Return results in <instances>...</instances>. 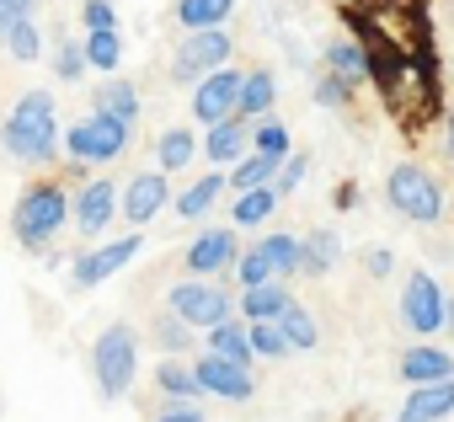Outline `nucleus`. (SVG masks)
Instances as JSON below:
<instances>
[{"mask_svg":"<svg viewBox=\"0 0 454 422\" xmlns=\"http://www.w3.org/2000/svg\"><path fill=\"white\" fill-rule=\"evenodd\" d=\"M155 348H160V353H176V358H182V353L192 348V326H187V321H176V316L166 310V316L155 321Z\"/></svg>","mask_w":454,"mask_h":422,"instance_id":"obj_37","label":"nucleus"},{"mask_svg":"<svg viewBox=\"0 0 454 422\" xmlns=\"http://www.w3.org/2000/svg\"><path fill=\"white\" fill-rule=\"evenodd\" d=\"M364 273H369V278H390V273H395V257H390L385 246H374V252H364Z\"/></svg>","mask_w":454,"mask_h":422,"instance_id":"obj_44","label":"nucleus"},{"mask_svg":"<svg viewBox=\"0 0 454 422\" xmlns=\"http://www.w3.org/2000/svg\"><path fill=\"white\" fill-rule=\"evenodd\" d=\"M310 97H316L321 107H332V113H342V107L353 102V86H348L342 75H332V70H326V75L316 81V91H310Z\"/></svg>","mask_w":454,"mask_h":422,"instance_id":"obj_40","label":"nucleus"},{"mask_svg":"<svg viewBox=\"0 0 454 422\" xmlns=\"http://www.w3.org/2000/svg\"><path fill=\"white\" fill-rule=\"evenodd\" d=\"M203 348L219 353V358H236V363H252V342H247V321L241 316H224L203 332Z\"/></svg>","mask_w":454,"mask_h":422,"instance_id":"obj_26","label":"nucleus"},{"mask_svg":"<svg viewBox=\"0 0 454 422\" xmlns=\"http://www.w3.org/2000/svg\"><path fill=\"white\" fill-rule=\"evenodd\" d=\"M273 171H278V160L273 155H262V150H247L231 171H224V182H231L236 192H247V187H262V182H273Z\"/></svg>","mask_w":454,"mask_h":422,"instance_id":"obj_33","label":"nucleus"},{"mask_svg":"<svg viewBox=\"0 0 454 422\" xmlns=\"http://www.w3.org/2000/svg\"><path fill=\"white\" fill-rule=\"evenodd\" d=\"M129 134H134L129 123H118V118L91 107L75 129H65V150H70L75 166H107V160H118L129 150Z\"/></svg>","mask_w":454,"mask_h":422,"instance_id":"obj_5","label":"nucleus"},{"mask_svg":"<svg viewBox=\"0 0 454 422\" xmlns=\"http://www.w3.org/2000/svg\"><path fill=\"white\" fill-rule=\"evenodd\" d=\"M166 203H171V176L155 166V171H139L118 187V220H129L134 231H145L150 220L166 215Z\"/></svg>","mask_w":454,"mask_h":422,"instance_id":"obj_10","label":"nucleus"},{"mask_svg":"<svg viewBox=\"0 0 454 422\" xmlns=\"http://www.w3.org/2000/svg\"><path fill=\"white\" fill-rule=\"evenodd\" d=\"M81 49H86V70H118L123 65V33L118 27H91L86 38H81Z\"/></svg>","mask_w":454,"mask_h":422,"instance_id":"obj_28","label":"nucleus"},{"mask_svg":"<svg viewBox=\"0 0 454 422\" xmlns=\"http://www.w3.org/2000/svg\"><path fill=\"white\" fill-rule=\"evenodd\" d=\"M401 379L406 385H427V379H443V374H454V358L443 353V348H433V342H411L406 353H401Z\"/></svg>","mask_w":454,"mask_h":422,"instance_id":"obj_21","label":"nucleus"},{"mask_svg":"<svg viewBox=\"0 0 454 422\" xmlns=\"http://www.w3.org/2000/svg\"><path fill=\"white\" fill-rule=\"evenodd\" d=\"M257 246H262V257L273 262V278H284V284H289V278L300 273V236H289V231H273V236H262Z\"/></svg>","mask_w":454,"mask_h":422,"instance_id":"obj_32","label":"nucleus"},{"mask_svg":"<svg viewBox=\"0 0 454 422\" xmlns=\"http://www.w3.org/2000/svg\"><path fill=\"white\" fill-rule=\"evenodd\" d=\"M305 176H310V155H305V150H289V155L278 160V171H273V192H278V198H289Z\"/></svg>","mask_w":454,"mask_h":422,"instance_id":"obj_36","label":"nucleus"},{"mask_svg":"<svg viewBox=\"0 0 454 422\" xmlns=\"http://www.w3.org/2000/svg\"><path fill=\"white\" fill-rule=\"evenodd\" d=\"M155 390H160V401H198V395H203L192 363L176 358V353H166V358L155 363Z\"/></svg>","mask_w":454,"mask_h":422,"instance_id":"obj_25","label":"nucleus"},{"mask_svg":"<svg viewBox=\"0 0 454 422\" xmlns=\"http://www.w3.org/2000/svg\"><path fill=\"white\" fill-rule=\"evenodd\" d=\"M0 145L22 166H54V155H59V107H54L49 86H33L12 102L6 123H0Z\"/></svg>","mask_w":454,"mask_h":422,"instance_id":"obj_1","label":"nucleus"},{"mask_svg":"<svg viewBox=\"0 0 454 422\" xmlns=\"http://www.w3.org/2000/svg\"><path fill=\"white\" fill-rule=\"evenodd\" d=\"M231 54H236V38L224 33V27H192V33H182V43L171 54V81L192 86L198 75L231 65Z\"/></svg>","mask_w":454,"mask_h":422,"instance_id":"obj_7","label":"nucleus"},{"mask_svg":"<svg viewBox=\"0 0 454 422\" xmlns=\"http://www.w3.org/2000/svg\"><path fill=\"white\" fill-rule=\"evenodd\" d=\"M443 305H449V294H443V284H438L427 268L406 273V289H401V321H406L417 337H438V332H443Z\"/></svg>","mask_w":454,"mask_h":422,"instance_id":"obj_9","label":"nucleus"},{"mask_svg":"<svg viewBox=\"0 0 454 422\" xmlns=\"http://www.w3.org/2000/svg\"><path fill=\"white\" fill-rule=\"evenodd\" d=\"M0 49H6L17 65H33V59H43V27H38V17H22V22H12L6 33H0Z\"/></svg>","mask_w":454,"mask_h":422,"instance_id":"obj_30","label":"nucleus"},{"mask_svg":"<svg viewBox=\"0 0 454 422\" xmlns=\"http://www.w3.org/2000/svg\"><path fill=\"white\" fill-rule=\"evenodd\" d=\"M273 102H278V81H273V70H241V102H236V118H262V113H273Z\"/></svg>","mask_w":454,"mask_h":422,"instance_id":"obj_23","label":"nucleus"},{"mask_svg":"<svg viewBox=\"0 0 454 422\" xmlns=\"http://www.w3.org/2000/svg\"><path fill=\"white\" fill-rule=\"evenodd\" d=\"M54 75H59L65 86L86 75V49H81L75 38H59V43H54Z\"/></svg>","mask_w":454,"mask_h":422,"instance_id":"obj_38","label":"nucleus"},{"mask_svg":"<svg viewBox=\"0 0 454 422\" xmlns=\"http://www.w3.org/2000/svg\"><path fill=\"white\" fill-rule=\"evenodd\" d=\"M443 332L454 337V294H449V305H443Z\"/></svg>","mask_w":454,"mask_h":422,"instance_id":"obj_47","label":"nucleus"},{"mask_svg":"<svg viewBox=\"0 0 454 422\" xmlns=\"http://www.w3.org/2000/svg\"><path fill=\"white\" fill-rule=\"evenodd\" d=\"M139 246H145V236L129 231V236H118V241H102V246L81 252V257L70 262V284H75V289H97V284H107L113 273H123V268L139 257Z\"/></svg>","mask_w":454,"mask_h":422,"instance_id":"obj_11","label":"nucleus"},{"mask_svg":"<svg viewBox=\"0 0 454 422\" xmlns=\"http://www.w3.org/2000/svg\"><path fill=\"white\" fill-rule=\"evenodd\" d=\"M443 150H449V160H454V102H449V134H443Z\"/></svg>","mask_w":454,"mask_h":422,"instance_id":"obj_46","label":"nucleus"},{"mask_svg":"<svg viewBox=\"0 0 454 422\" xmlns=\"http://www.w3.org/2000/svg\"><path fill=\"white\" fill-rule=\"evenodd\" d=\"M91 107L107 113V118H118V123H129V129L139 123V91H134V81H118V75L102 81V86L91 91Z\"/></svg>","mask_w":454,"mask_h":422,"instance_id":"obj_24","label":"nucleus"},{"mask_svg":"<svg viewBox=\"0 0 454 422\" xmlns=\"http://www.w3.org/2000/svg\"><path fill=\"white\" fill-rule=\"evenodd\" d=\"M150 422H208V417H203V406H198V401H166Z\"/></svg>","mask_w":454,"mask_h":422,"instance_id":"obj_42","label":"nucleus"},{"mask_svg":"<svg viewBox=\"0 0 454 422\" xmlns=\"http://www.w3.org/2000/svg\"><path fill=\"white\" fill-rule=\"evenodd\" d=\"M241 102V70L236 65H219L208 75L192 81V118L198 123H219V118H231Z\"/></svg>","mask_w":454,"mask_h":422,"instance_id":"obj_14","label":"nucleus"},{"mask_svg":"<svg viewBox=\"0 0 454 422\" xmlns=\"http://www.w3.org/2000/svg\"><path fill=\"white\" fill-rule=\"evenodd\" d=\"M326 70H332V75H342L353 91L374 81V65H369L364 38H332V43H326Z\"/></svg>","mask_w":454,"mask_h":422,"instance_id":"obj_19","label":"nucleus"},{"mask_svg":"<svg viewBox=\"0 0 454 422\" xmlns=\"http://www.w3.org/2000/svg\"><path fill=\"white\" fill-rule=\"evenodd\" d=\"M236 257H241L236 225H208V231H198L192 246L182 252V268H187V278H224V273L236 268Z\"/></svg>","mask_w":454,"mask_h":422,"instance_id":"obj_8","label":"nucleus"},{"mask_svg":"<svg viewBox=\"0 0 454 422\" xmlns=\"http://www.w3.org/2000/svg\"><path fill=\"white\" fill-rule=\"evenodd\" d=\"M231 12H236V0H176L171 17H176L182 33H192V27H224Z\"/></svg>","mask_w":454,"mask_h":422,"instance_id":"obj_27","label":"nucleus"},{"mask_svg":"<svg viewBox=\"0 0 454 422\" xmlns=\"http://www.w3.org/2000/svg\"><path fill=\"white\" fill-rule=\"evenodd\" d=\"M278 332H284L289 353H310V348L321 342V326H316V316H310L300 300H289V305H284V316H278Z\"/></svg>","mask_w":454,"mask_h":422,"instance_id":"obj_29","label":"nucleus"},{"mask_svg":"<svg viewBox=\"0 0 454 422\" xmlns=\"http://www.w3.org/2000/svg\"><path fill=\"white\" fill-rule=\"evenodd\" d=\"M134 374H139V332L129 321H113L102 326V337L91 342V379H97V395L102 401H123L134 390Z\"/></svg>","mask_w":454,"mask_h":422,"instance_id":"obj_3","label":"nucleus"},{"mask_svg":"<svg viewBox=\"0 0 454 422\" xmlns=\"http://www.w3.org/2000/svg\"><path fill=\"white\" fill-rule=\"evenodd\" d=\"M247 342H252V358H262V363L289 358V342H284L278 321H247Z\"/></svg>","mask_w":454,"mask_h":422,"instance_id":"obj_35","label":"nucleus"},{"mask_svg":"<svg viewBox=\"0 0 454 422\" xmlns=\"http://www.w3.org/2000/svg\"><path fill=\"white\" fill-rule=\"evenodd\" d=\"M166 300H171V316L187 321L192 332H208L214 321L236 316V294L224 289V278H182Z\"/></svg>","mask_w":454,"mask_h":422,"instance_id":"obj_6","label":"nucleus"},{"mask_svg":"<svg viewBox=\"0 0 454 422\" xmlns=\"http://www.w3.org/2000/svg\"><path fill=\"white\" fill-rule=\"evenodd\" d=\"M332 203H337V208H358V182H337Z\"/></svg>","mask_w":454,"mask_h":422,"instance_id":"obj_45","label":"nucleus"},{"mask_svg":"<svg viewBox=\"0 0 454 422\" xmlns=\"http://www.w3.org/2000/svg\"><path fill=\"white\" fill-rule=\"evenodd\" d=\"M192 155H198V134H192V129H166V134L155 139V166H160V171H187Z\"/></svg>","mask_w":454,"mask_h":422,"instance_id":"obj_31","label":"nucleus"},{"mask_svg":"<svg viewBox=\"0 0 454 422\" xmlns=\"http://www.w3.org/2000/svg\"><path fill=\"white\" fill-rule=\"evenodd\" d=\"M236 278H241V289H252V284H268L273 278V262L262 257V246H252V252H241L236 257V268H231Z\"/></svg>","mask_w":454,"mask_h":422,"instance_id":"obj_39","label":"nucleus"},{"mask_svg":"<svg viewBox=\"0 0 454 422\" xmlns=\"http://www.w3.org/2000/svg\"><path fill=\"white\" fill-rule=\"evenodd\" d=\"M252 150H262V155L284 160V155L294 150V145H289V123H284V118H273V113L252 118Z\"/></svg>","mask_w":454,"mask_h":422,"instance_id":"obj_34","label":"nucleus"},{"mask_svg":"<svg viewBox=\"0 0 454 422\" xmlns=\"http://www.w3.org/2000/svg\"><path fill=\"white\" fill-rule=\"evenodd\" d=\"M385 203L395 208L401 220H411V225H438L443 220V187L417 160H401V166L385 171Z\"/></svg>","mask_w":454,"mask_h":422,"instance_id":"obj_4","label":"nucleus"},{"mask_svg":"<svg viewBox=\"0 0 454 422\" xmlns=\"http://www.w3.org/2000/svg\"><path fill=\"white\" fill-rule=\"evenodd\" d=\"M81 22H86V33H91V27H118L113 0H81Z\"/></svg>","mask_w":454,"mask_h":422,"instance_id":"obj_41","label":"nucleus"},{"mask_svg":"<svg viewBox=\"0 0 454 422\" xmlns=\"http://www.w3.org/2000/svg\"><path fill=\"white\" fill-rule=\"evenodd\" d=\"M113 220H118V182L97 176V182H86V187L70 198V225H75L86 241H102Z\"/></svg>","mask_w":454,"mask_h":422,"instance_id":"obj_13","label":"nucleus"},{"mask_svg":"<svg viewBox=\"0 0 454 422\" xmlns=\"http://www.w3.org/2000/svg\"><path fill=\"white\" fill-rule=\"evenodd\" d=\"M337 262H342V236L332 225H316L300 236V273L305 278H326Z\"/></svg>","mask_w":454,"mask_h":422,"instance_id":"obj_18","label":"nucleus"},{"mask_svg":"<svg viewBox=\"0 0 454 422\" xmlns=\"http://www.w3.org/2000/svg\"><path fill=\"white\" fill-rule=\"evenodd\" d=\"M22 17H38V0H0V33L12 22H22Z\"/></svg>","mask_w":454,"mask_h":422,"instance_id":"obj_43","label":"nucleus"},{"mask_svg":"<svg viewBox=\"0 0 454 422\" xmlns=\"http://www.w3.org/2000/svg\"><path fill=\"white\" fill-rule=\"evenodd\" d=\"M224 171L214 166V171H203L198 182H187L182 192H176V220H187V225H203L208 215H219V198H224Z\"/></svg>","mask_w":454,"mask_h":422,"instance_id":"obj_17","label":"nucleus"},{"mask_svg":"<svg viewBox=\"0 0 454 422\" xmlns=\"http://www.w3.org/2000/svg\"><path fill=\"white\" fill-rule=\"evenodd\" d=\"M214 166H236L247 150H252V123L247 118H219V123H203V145H198Z\"/></svg>","mask_w":454,"mask_h":422,"instance_id":"obj_16","label":"nucleus"},{"mask_svg":"<svg viewBox=\"0 0 454 422\" xmlns=\"http://www.w3.org/2000/svg\"><path fill=\"white\" fill-rule=\"evenodd\" d=\"M70 225V192L65 182H33L22 187L17 208H12V236L22 252L33 257H54V236Z\"/></svg>","mask_w":454,"mask_h":422,"instance_id":"obj_2","label":"nucleus"},{"mask_svg":"<svg viewBox=\"0 0 454 422\" xmlns=\"http://www.w3.org/2000/svg\"><path fill=\"white\" fill-rule=\"evenodd\" d=\"M289 300H294L289 284H284V278H268V284H252V289L236 294V316H241V321H278Z\"/></svg>","mask_w":454,"mask_h":422,"instance_id":"obj_20","label":"nucleus"},{"mask_svg":"<svg viewBox=\"0 0 454 422\" xmlns=\"http://www.w3.org/2000/svg\"><path fill=\"white\" fill-rule=\"evenodd\" d=\"M449 411H454V374L411 385L406 401H401V411H395V422H443Z\"/></svg>","mask_w":454,"mask_h":422,"instance_id":"obj_15","label":"nucleus"},{"mask_svg":"<svg viewBox=\"0 0 454 422\" xmlns=\"http://www.w3.org/2000/svg\"><path fill=\"white\" fill-rule=\"evenodd\" d=\"M278 192H273V182H262V187H247V192H236V208H231V225L236 231H262L273 215H278Z\"/></svg>","mask_w":454,"mask_h":422,"instance_id":"obj_22","label":"nucleus"},{"mask_svg":"<svg viewBox=\"0 0 454 422\" xmlns=\"http://www.w3.org/2000/svg\"><path fill=\"white\" fill-rule=\"evenodd\" d=\"M192 374H198V390L214 395V401H252V395H257L252 363L219 358V353H208V348H203V358H192Z\"/></svg>","mask_w":454,"mask_h":422,"instance_id":"obj_12","label":"nucleus"}]
</instances>
